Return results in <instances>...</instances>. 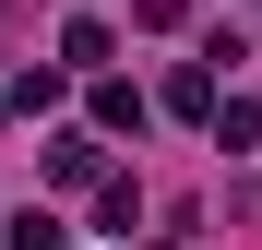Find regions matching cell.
Listing matches in <instances>:
<instances>
[{"mask_svg":"<svg viewBox=\"0 0 262 250\" xmlns=\"http://www.w3.org/2000/svg\"><path fill=\"white\" fill-rule=\"evenodd\" d=\"M96 167H107V155L83 143V131H60V143H48V179H60V191H83V179H96Z\"/></svg>","mask_w":262,"mask_h":250,"instance_id":"6da1fadb","label":"cell"}]
</instances>
